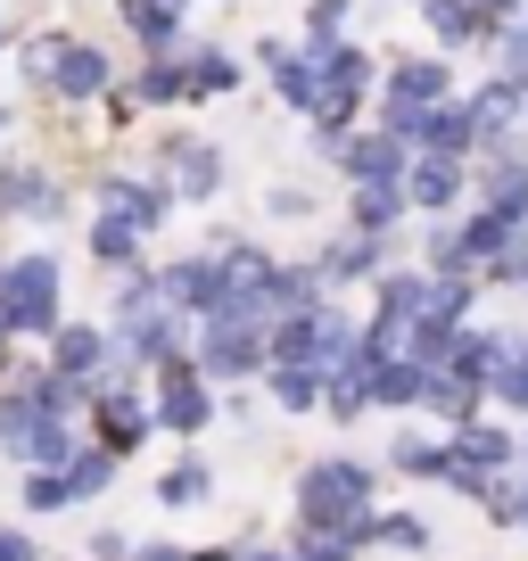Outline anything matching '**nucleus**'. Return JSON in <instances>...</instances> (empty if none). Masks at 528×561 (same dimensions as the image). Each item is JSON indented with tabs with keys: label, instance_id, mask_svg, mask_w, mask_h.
<instances>
[{
	"label": "nucleus",
	"instance_id": "58",
	"mask_svg": "<svg viewBox=\"0 0 528 561\" xmlns=\"http://www.w3.org/2000/svg\"><path fill=\"white\" fill-rule=\"evenodd\" d=\"M520 537H528V479H520Z\"/></svg>",
	"mask_w": 528,
	"mask_h": 561
},
{
	"label": "nucleus",
	"instance_id": "3",
	"mask_svg": "<svg viewBox=\"0 0 528 561\" xmlns=\"http://www.w3.org/2000/svg\"><path fill=\"white\" fill-rule=\"evenodd\" d=\"M83 215V191L58 158H9L0 149V231H58Z\"/></svg>",
	"mask_w": 528,
	"mask_h": 561
},
{
	"label": "nucleus",
	"instance_id": "11",
	"mask_svg": "<svg viewBox=\"0 0 528 561\" xmlns=\"http://www.w3.org/2000/svg\"><path fill=\"white\" fill-rule=\"evenodd\" d=\"M83 430H91V438H100L116 462L149 455V446H158V404H149V380L91 388V413H83Z\"/></svg>",
	"mask_w": 528,
	"mask_h": 561
},
{
	"label": "nucleus",
	"instance_id": "5",
	"mask_svg": "<svg viewBox=\"0 0 528 561\" xmlns=\"http://www.w3.org/2000/svg\"><path fill=\"white\" fill-rule=\"evenodd\" d=\"M83 446V421H58L25 397V380H0V462L9 471H67Z\"/></svg>",
	"mask_w": 528,
	"mask_h": 561
},
{
	"label": "nucleus",
	"instance_id": "33",
	"mask_svg": "<svg viewBox=\"0 0 528 561\" xmlns=\"http://www.w3.org/2000/svg\"><path fill=\"white\" fill-rule=\"evenodd\" d=\"M422 149H446V158H479V116H471V100H438L429 107V133H422Z\"/></svg>",
	"mask_w": 528,
	"mask_h": 561
},
{
	"label": "nucleus",
	"instance_id": "21",
	"mask_svg": "<svg viewBox=\"0 0 528 561\" xmlns=\"http://www.w3.org/2000/svg\"><path fill=\"white\" fill-rule=\"evenodd\" d=\"M405 165H413V149L388 133V124H371V116H364V133L338 149L331 174H338V191H364V182H405Z\"/></svg>",
	"mask_w": 528,
	"mask_h": 561
},
{
	"label": "nucleus",
	"instance_id": "24",
	"mask_svg": "<svg viewBox=\"0 0 528 561\" xmlns=\"http://www.w3.org/2000/svg\"><path fill=\"white\" fill-rule=\"evenodd\" d=\"M364 347L371 364H429L438 339H429L422 314H397V306H364Z\"/></svg>",
	"mask_w": 528,
	"mask_h": 561
},
{
	"label": "nucleus",
	"instance_id": "4",
	"mask_svg": "<svg viewBox=\"0 0 528 561\" xmlns=\"http://www.w3.org/2000/svg\"><path fill=\"white\" fill-rule=\"evenodd\" d=\"M306 42V58H314V75H322V116L314 124H364L371 116V100H380V50H371L364 34H298Z\"/></svg>",
	"mask_w": 528,
	"mask_h": 561
},
{
	"label": "nucleus",
	"instance_id": "55",
	"mask_svg": "<svg viewBox=\"0 0 528 561\" xmlns=\"http://www.w3.org/2000/svg\"><path fill=\"white\" fill-rule=\"evenodd\" d=\"M248 561H289V537H282V545H264V537H248Z\"/></svg>",
	"mask_w": 528,
	"mask_h": 561
},
{
	"label": "nucleus",
	"instance_id": "14",
	"mask_svg": "<svg viewBox=\"0 0 528 561\" xmlns=\"http://www.w3.org/2000/svg\"><path fill=\"white\" fill-rule=\"evenodd\" d=\"M455 91H462V75H455L446 50H429V42H413V50H380V100L438 107V100H455Z\"/></svg>",
	"mask_w": 528,
	"mask_h": 561
},
{
	"label": "nucleus",
	"instance_id": "57",
	"mask_svg": "<svg viewBox=\"0 0 528 561\" xmlns=\"http://www.w3.org/2000/svg\"><path fill=\"white\" fill-rule=\"evenodd\" d=\"M18 50V18H9V9H0V58Z\"/></svg>",
	"mask_w": 528,
	"mask_h": 561
},
{
	"label": "nucleus",
	"instance_id": "20",
	"mask_svg": "<svg viewBox=\"0 0 528 561\" xmlns=\"http://www.w3.org/2000/svg\"><path fill=\"white\" fill-rule=\"evenodd\" d=\"M83 256H91V273H141L149 256H158V240H149L141 224H124V215H107V207H83Z\"/></svg>",
	"mask_w": 528,
	"mask_h": 561
},
{
	"label": "nucleus",
	"instance_id": "38",
	"mask_svg": "<svg viewBox=\"0 0 528 561\" xmlns=\"http://www.w3.org/2000/svg\"><path fill=\"white\" fill-rule=\"evenodd\" d=\"M487 404H495V413H512V421H528V322L512 331L504 364H495V388H487Z\"/></svg>",
	"mask_w": 528,
	"mask_h": 561
},
{
	"label": "nucleus",
	"instance_id": "28",
	"mask_svg": "<svg viewBox=\"0 0 528 561\" xmlns=\"http://www.w3.org/2000/svg\"><path fill=\"white\" fill-rule=\"evenodd\" d=\"M388 479H413V488H446L455 479V438H429V430H405V438H388Z\"/></svg>",
	"mask_w": 528,
	"mask_h": 561
},
{
	"label": "nucleus",
	"instance_id": "2",
	"mask_svg": "<svg viewBox=\"0 0 528 561\" xmlns=\"http://www.w3.org/2000/svg\"><path fill=\"white\" fill-rule=\"evenodd\" d=\"M67 314H74V306H67V256L42 248V240L34 248H9V256H0V322L18 331V347L34 355Z\"/></svg>",
	"mask_w": 528,
	"mask_h": 561
},
{
	"label": "nucleus",
	"instance_id": "51",
	"mask_svg": "<svg viewBox=\"0 0 528 561\" xmlns=\"http://www.w3.org/2000/svg\"><path fill=\"white\" fill-rule=\"evenodd\" d=\"M0 561H50L34 545V520H0Z\"/></svg>",
	"mask_w": 528,
	"mask_h": 561
},
{
	"label": "nucleus",
	"instance_id": "53",
	"mask_svg": "<svg viewBox=\"0 0 528 561\" xmlns=\"http://www.w3.org/2000/svg\"><path fill=\"white\" fill-rule=\"evenodd\" d=\"M191 561H248V537H223V545H191Z\"/></svg>",
	"mask_w": 528,
	"mask_h": 561
},
{
	"label": "nucleus",
	"instance_id": "47",
	"mask_svg": "<svg viewBox=\"0 0 528 561\" xmlns=\"http://www.w3.org/2000/svg\"><path fill=\"white\" fill-rule=\"evenodd\" d=\"M479 280H487V289H512V298H520V289H528V231H520L512 248H495V256L479 264Z\"/></svg>",
	"mask_w": 528,
	"mask_h": 561
},
{
	"label": "nucleus",
	"instance_id": "61",
	"mask_svg": "<svg viewBox=\"0 0 528 561\" xmlns=\"http://www.w3.org/2000/svg\"><path fill=\"white\" fill-rule=\"evenodd\" d=\"M91 9H116V0H91Z\"/></svg>",
	"mask_w": 528,
	"mask_h": 561
},
{
	"label": "nucleus",
	"instance_id": "64",
	"mask_svg": "<svg viewBox=\"0 0 528 561\" xmlns=\"http://www.w3.org/2000/svg\"><path fill=\"white\" fill-rule=\"evenodd\" d=\"M520 298H528V289H520Z\"/></svg>",
	"mask_w": 528,
	"mask_h": 561
},
{
	"label": "nucleus",
	"instance_id": "22",
	"mask_svg": "<svg viewBox=\"0 0 528 561\" xmlns=\"http://www.w3.org/2000/svg\"><path fill=\"white\" fill-rule=\"evenodd\" d=\"M338 224H347V231H371V240H405V231H413L405 182H364V191H338Z\"/></svg>",
	"mask_w": 528,
	"mask_h": 561
},
{
	"label": "nucleus",
	"instance_id": "62",
	"mask_svg": "<svg viewBox=\"0 0 528 561\" xmlns=\"http://www.w3.org/2000/svg\"><path fill=\"white\" fill-rule=\"evenodd\" d=\"M182 9H198V0H182Z\"/></svg>",
	"mask_w": 528,
	"mask_h": 561
},
{
	"label": "nucleus",
	"instance_id": "59",
	"mask_svg": "<svg viewBox=\"0 0 528 561\" xmlns=\"http://www.w3.org/2000/svg\"><path fill=\"white\" fill-rule=\"evenodd\" d=\"M520 479H528V421H520Z\"/></svg>",
	"mask_w": 528,
	"mask_h": 561
},
{
	"label": "nucleus",
	"instance_id": "56",
	"mask_svg": "<svg viewBox=\"0 0 528 561\" xmlns=\"http://www.w3.org/2000/svg\"><path fill=\"white\" fill-rule=\"evenodd\" d=\"M18 124H25V107H9V100H0V149L18 140Z\"/></svg>",
	"mask_w": 528,
	"mask_h": 561
},
{
	"label": "nucleus",
	"instance_id": "37",
	"mask_svg": "<svg viewBox=\"0 0 528 561\" xmlns=\"http://www.w3.org/2000/svg\"><path fill=\"white\" fill-rule=\"evenodd\" d=\"M18 512L25 520H58V512H83V504H74L67 471H18Z\"/></svg>",
	"mask_w": 528,
	"mask_h": 561
},
{
	"label": "nucleus",
	"instance_id": "12",
	"mask_svg": "<svg viewBox=\"0 0 528 561\" xmlns=\"http://www.w3.org/2000/svg\"><path fill=\"white\" fill-rule=\"evenodd\" d=\"M306 256H314V273H322V289H331V298H347V289H364V298H371V280L405 256V240H371V231H347V224H338L331 240H314Z\"/></svg>",
	"mask_w": 528,
	"mask_h": 561
},
{
	"label": "nucleus",
	"instance_id": "18",
	"mask_svg": "<svg viewBox=\"0 0 528 561\" xmlns=\"http://www.w3.org/2000/svg\"><path fill=\"white\" fill-rule=\"evenodd\" d=\"M504 347H512V331H495V322L479 314V322H462L455 339H438L429 371H446V380H462V388H495V364H504Z\"/></svg>",
	"mask_w": 528,
	"mask_h": 561
},
{
	"label": "nucleus",
	"instance_id": "10",
	"mask_svg": "<svg viewBox=\"0 0 528 561\" xmlns=\"http://www.w3.org/2000/svg\"><path fill=\"white\" fill-rule=\"evenodd\" d=\"M116 83H124V58L107 50V42H91V34L67 25V50H58V75H50V100H42V107H58V116H91Z\"/></svg>",
	"mask_w": 528,
	"mask_h": 561
},
{
	"label": "nucleus",
	"instance_id": "36",
	"mask_svg": "<svg viewBox=\"0 0 528 561\" xmlns=\"http://www.w3.org/2000/svg\"><path fill=\"white\" fill-rule=\"evenodd\" d=\"M158 298H165V289H158V256H149L141 273H116V280H107L100 314H107V322H116V331H124V322H133V314H149V306H158Z\"/></svg>",
	"mask_w": 528,
	"mask_h": 561
},
{
	"label": "nucleus",
	"instance_id": "35",
	"mask_svg": "<svg viewBox=\"0 0 528 561\" xmlns=\"http://www.w3.org/2000/svg\"><path fill=\"white\" fill-rule=\"evenodd\" d=\"M67 479H74V504H107V488L124 479V462H116V455H107V446H100V438L83 430V446H74Z\"/></svg>",
	"mask_w": 528,
	"mask_h": 561
},
{
	"label": "nucleus",
	"instance_id": "52",
	"mask_svg": "<svg viewBox=\"0 0 528 561\" xmlns=\"http://www.w3.org/2000/svg\"><path fill=\"white\" fill-rule=\"evenodd\" d=\"M133 561H191V545H182V537H141Z\"/></svg>",
	"mask_w": 528,
	"mask_h": 561
},
{
	"label": "nucleus",
	"instance_id": "45",
	"mask_svg": "<svg viewBox=\"0 0 528 561\" xmlns=\"http://www.w3.org/2000/svg\"><path fill=\"white\" fill-rule=\"evenodd\" d=\"M355 18H364V0H306L298 9V34H355Z\"/></svg>",
	"mask_w": 528,
	"mask_h": 561
},
{
	"label": "nucleus",
	"instance_id": "17",
	"mask_svg": "<svg viewBox=\"0 0 528 561\" xmlns=\"http://www.w3.org/2000/svg\"><path fill=\"white\" fill-rule=\"evenodd\" d=\"M446 438H455V462H471V471H487V479L520 471V421L495 413V404H487V413H471V421H455Z\"/></svg>",
	"mask_w": 528,
	"mask_h": 561
},
{
	"label": "nucleus",
	"instance_id": "44",
	"mask_svg": "<svg viewBox=\"0 0 528 561\" xmlns=\"http://www.w3.org/2000/svg\"><path fill=\"white\" fill-rule=\"evenodd\" d=\"M264 215H273V224H314L322 191H314V182H273V191H264Z\"/></svg>",
	"mask_w": 528,
	"mask_h": 561
},
{
	"label": "nucleus",
	"instance_id": "16",
	"mask_svg": "<svg viewBox=\"0 0 528 561\" xmlns=\"http://www.w3.org/2000/svg\"><path fill=\"white\" fill-rule=\"evenodd\" d=\"M107 18H116V34L133 42V58H174V50H191V9H182V0H116Z\"/></svg>",
	"mask_w": 528,
	"mask_h": 561
},
{
	"label": "nucleus",
	"instance_id": "23",
	"mask_svg": "<svg viewBox=\"0 0 528 561\" xmlns=\"http://www.w3.org/2000/svg\"><path fill=\"white\" fill-rule=\"evenodd\" d=\"M191 331H198V322L191 314H182V306H149V314H133V322H124V355H133V364H141V371H158L165 364V355H191Z\"/></svg>",
	"mask_w": 528,
	"mask_h": 561
},
{
	"label": "nucleus",
	"instance_id": "63",
	"mask_svg": "<svg viewBox=\"0 0 528 561\" xmlns=\"http://www.w3.org/2000/svg\"><path fill=\"white\" fill-rule=\"evenodd\" d=\"M371 561H388V553H371Z\"/></svg>",
	"mask_w": 528,
	"mask_h": 561
},
{
	"label": "nucleus",
	"instance_id": "7",
	"mask_svg": "<svg viewBox=\"0 0 528 561\" xmlns=\"http://www.w3.org/2000/svg\"><path fill=\"white\" fill-rule=\"evenodd\" d=\"M149 165L174 182L182 207H215L231 191V149L215 133H198V124H158L149 133Z\"/></svg>",
	"mask_w": 528,
	"mask_h": 561
},
{
	"label": "nucleus",
	"instance_id": "19",
	"mask_svg": "<svg viewBox=\"0 0 528 561\" xmlns=\"http://www.w3.org/2000/svg\"><path fill=\"white\" fill-rule=\"evenodd\" d=\"M471 207H495L504 224H528V140H504L471 165Z\"/></svg>",
	"mask_w": 528,
	"mask_h": 561
},
{
	"label": "nucleus",
	"instance_id": "13",
	"mask_svg": "<svg viewBox=\"0 0 528 561\" xmlns=\"http://www.w3.org/2000/svg\"><path fill=\"white\" fill-rule=\"evenodd\" d=\"M158 289H165V306H182L191 322H215L231 306V273H223V256H215V240L182 248V256H158Z\"/></svg>",
	"mask_w": 528,
	"mask_h": 561
},
{
	"label": "nucleus",
	"instance_id": "42",
	"mask_svg": "<svg viewBox=\"0 0 528 561\" xmlns=\"http://www.w3.org/2000/svg\"><path fill=\"white\" fill-rule=\"evenodd\" d=\"M455 224H462V248H471V264H487L495 248H512V240H520V231H528V224H504V215H495V207H462Z\"/></svg>",
	"mask_w": 528,
	"mask_h": 561
},
{
	"label": "nucleus",
	"instance_id": "50",
	"mask_svg": "<svg viewBox=\"0 0 528 561\" xmlns=\"http://www.w3.org/2000/svg\"><path fill=\"white\" fill-rule=\"evenodd\" d=\"M289 561H371V553H355L338 537H289Z\"/></svg>",
	"mask_w": 528,
	"mask_h": 561
},
{
	"label": "nucleus",
	"instance_id": "15",
	"mask_svg": "<svg viewBox=\"0 0 528 561\" xmlns=\"http://www.w3.org/2000/svg\"><path fill=\"white\" fill-rule=\"evenodd\" d=\"M405 198H413V224H429V215H462V207H471V158L413 149V165H405Z\"/></svg>",
	"mask_w": 528,
	"mask_h": 561
},
{
	"label": "nucleus",
	"instance_id": "26",
	"mask_svg": "<svg viewBox=\"0 0 528 561\" xmlns=\"http://www.w3.org/2000/svg\"><path fill=\"white\" fill-rule=\"evenodd\" d=\"M149 495H158L165 512H207L215 504V462L198 455V446H174V455L158 462V479H149Z\"/></svg>",
	"mask_w": 528,
	"mask_h": 561
},
{
	"label": "nucleus",
	"instance_id": "43",
	"mask_svg": "<svg viewBox=\"0 0 528 561\" xmlns=\"http://www.w3.org/2000/svg\"><path fill=\"white\" fill-rule=\"evenodd\" d=\"M479 58H487L495 75H512V83H528V18H504L487 42H479Z\"/></svg>",
	"mask_w": 528,
	"mask_h": 561
},
{
	"label": "nucleus",
	"instance_id": "27",
	"mask_svg": "<svg viewBox=\"0 0 528 561\" xmlns=\"http://www.w3.org/2000/svg\"><path fill=\"white\" fill-rule=\"evenodd\" d=\"M413 18H422V42L446 58H479V42H487V18L471 0H413Z\"/></svg>",
	"mask_w": 528,
	"mask_h": 561
},
{
	"label": "nucleus",
	"instance_id": "46",
	"mask_svg": "<svg viewBox=\"0 0 528 561\" xmlns=\"http://www.w3.org/2000/svg\"><path fill=\"white\" fill-rule=\"evenodd\" d=\"M264 413H273V404H264L256 380H248V388H223V430H231V438H256Z\"/></svg>",
	"mask_w": 528,
	"mask_h": 561
},
{
	"label": "nucleus",
	"instance_id": "39",
	"mask_svg": "<svg viewBox=\"0 0 528 561\" xmlns=\"http://www.w3.org/2000/svg\"><path fill=\"white\" fill-rule=\"evenodd\" d=\"M422 388H429V364H371V404L380 413H422Z\"/></svg>",
	"mask_w": 528,
	"mask_h": 561
},
{
	"label": "nucleus",
	"instance_id": "1",
	"mask_svg": "<svg viewBox=\"0 0 528 561\" xmlns=\"http://www.w3.org/2000/svg\"><path fill=\"white\" fill-rule=\"evenodd\" d=\"M380 488L388 462L355 446H322L289 471V537H338L355 553H380Z\"/></svg>",
	"mask_w": 528,
	"mask_h": 561
},
{
	"label": "nucleus",
	"instance_id": "49",
	"mask_svg": "<svg viewBox=\"0 0 528 561\" xmlns=\"http://www.w3.org/2000/svg\"><path fill=\"white\" fill-rule=\"evenodd\" d=\"M133 545H141V537H124V528H91V537H83V561H133Z\"/></svg>",
	"mask_w": 528,
	"mask_h": 561
},
{
	"label": "nucleus",
	"instance_id": "54",
	"mask_svg": "<svg viewBox=\"0 0 528 561\" xmlns=\"http://www.w3.org/2000/svg\"><path fill=\"white\" fill-rule=\"evenodd\" d=\"M25 364V347H18V331H9V322H0V380H9V371Z\"/></svg>",
	"mask_w": 528,
	"mask_h": 561
},
{
	"label": "nucleus",
	"instance_id": "29",
	"mask_svg": "<svg viewBox=\"0 0 528 561\" xmlns=\"http://www.w3.org/2000/svg\"><path fill=\"white\" fill-rule=\"evenodd\" d=\"M124 91H133V107H141V116L191 107V67H182V50H174V58H133V67H124Z\"/></svg>",
	"mask_w": 528,
	"mask_h": 561
},
{
	"label": "nucleus",
	"instance_id": "34",
	"mask_svg": "<svg viewBox=\"0 0 528 561\" xmlns=\"http://www.w3.org/2000/svg\"><path fill=\"white\" fill-rule=\"evenodd\" d=\"M380 553H388V561H429V553H438L429 512H388V504H380Z\"/></svg>",
	"mask_w": 528,
	"mask_h": 561
},
{
	"label": "nucleus",
	"instance_id": "32",
	"mask_svg": "<svg viewBox=\"0 0 528 561\" xmlns=\"http://www.w3.org/2000/svg\"><path fill=\"white\" fill-rule=\"evenodd\" d=\"M58 50H67V25H42V34H18V50H9V67H18V83L34 91V100H50Z\"/></svg>",
	"mask_w": 528,
	"mask_h": 561
},
{
	"label": "nucleus",
	"instance_id": "31",
	"mask_svg": "<svg viewBox=\"0 0 528 561\" xmlns=\"http://www.w3.org/2000/svg\"><path fill=\"white\" fill-rule=\"evenodd\" d=\"M322 380H331V371H314V364H264L256 388L282 421H306V413H322Z\"/></svg>",
	"mask_w": 528,
	"mask_h": 561
},
{
	"label": "nucleus",
	"instance_id": "60",
	"mask_svg": "<svg viewBox=\"0 0 528 561\" xmlns=\"http://www.w3.org/2000/svg\"><path fill=\"white\" fill-rule=\"evenodd\" d=\"M520 140H528V100H520Z\"/></svg>",
	"mask_w": 528,
	"mask_h": 561
},
{
	"label": "nucleus",
	"instance_id": "9",
	"mask_svg": "<svg viewBox=\"0 0 528 561\" xmlns=\"http://www.w3.org/2000/svg\"><path fill=\"white\" fill-rule=\"evenodd\" d=\"M191 355H198V371H207L215 388H248V380H264V364H273V322L215 314V322L191 331Z\"/></svg>",
	"mask_w": 528,
	"mask_h": 561
},
{
	"label": "nucleus",
	"instance_id": "48",
	"mask_svg": "<svg viewBox=\"0 0 528 561\" xmlns=\"http://www.w3.org/2000/svg\"><path fill=\"white\" fill-rule=\"evenodd\" d=\"M479 520H487V528H520V471L495 479V488L479 495Z\"/></svg>",
	"mask_w": 528,
	"mask_h": 561
},
{
	"label": "nucleus",
	"instance_id": "41",
	"mask_svg": "<svg viewBox=\"0 0 528 561\" xmlns=\"http://www.w3.org/2000/svg\"><path fill=\"white\" fill-rule=\"evenodd\" d=\"M422 413L438 421V430H455V421L487 413V388H462V380H446V371H429V388H422Z\"/></svg>",
	"mask_w": 528,
	"mask_h": 561
},
{
	"label": "nucleus",
	"instance_id": "30",
	"mask_svg": "<svg viewBox=\"0 0 528 561\" xmlns=\"http://www.w3.org/2000/svg\"><path fill=\"white\" fill-rule=\"evenodd\" d=\"M9 380H25V397L42 404V413H58V421H83L91 413V388L74 380V371H58V364H42V355H25Z\"/></svg>",
	"mask_w": 528,
	"mask_h": 561
},
{
	"label": "nucleus",
	"instance_id": "25",
	"mask_svg": "<svg viewBox=\"0 0 528 561\" xmlns=\"http://www.w3.org/2000/svg\"><path fill=\"white\" fill-rule=\"evenodd\" d=\"M182 67H191V107L240 100V83H248V58L231 50V42H207V34H191V50H182Z\"/></svg>",
	"mask_w": 528,
	"mask_h": 561
},
{
	"label": "nucleus",
	"instance_id": "8",
	"mask_svg": "<svg viewBox=\"0 0 528 561\" xmlns=\"http://www.w3.org/2000/svg\"><path fill=\"white\" fill-rule=\"evenodd\" d=\"M83 207H107V215H124V224H141L149 240H165V224H174L182 198H174V182H165L149 158H107V165H91Z\"/></svg>",
	"mask_w": 528,
	"mask_h": 561
},
{
	"label": "nucleus",
	"instance_id": "40",
	"mask_svg": "<svg viewBox=\"0 0 528 561\" xmlns=\"http://www.w3.org/2000/svg\"><path fill=\"white\" fill-rule=\"evenodd\" d=\"M364 413H380V404H371V364L364 371H331V380H322V421L355 430Z\"/></svg>",
	"mask_w": 528,
	"mask_h": 561
},
{
	"label": "nucleus",
	"instance_id": "6",
	"mask_svg": "<svg viewBox=\"0 0 528 561\" xmlns=\"http://www.w3.org/2000/svg\"><path fill=\"white\" fill-rule=\"evenodd\" d=\"M149 404H158V438H174V446H198L223 430V388L198 371V355H165L149 371Z\"/></svg>",
	"mask_w": 528,
	"mask_h": 561
}]
</instances>
